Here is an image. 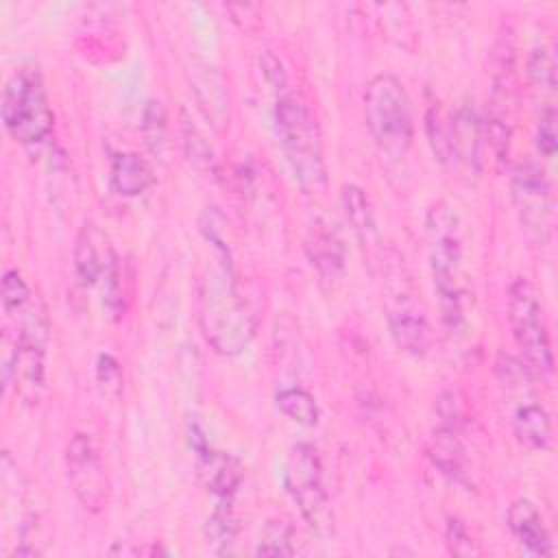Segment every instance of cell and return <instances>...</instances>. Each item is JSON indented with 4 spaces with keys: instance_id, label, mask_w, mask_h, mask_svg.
I'll list each match as a JSON object with an SVG mask.
<instances>
[{
    "instance_id": "5bb4252c",
    "label": "cell",
    "mask_w": 558,
    "mask_h": 558,
    "mask_svg": "<svg viewBox=\"0 0 558 558\" xmlns=\"http://www.w3.org/2000/svg\"><path fill=\"white\" fill-rule=\"evenodd\" d=\"M198 460V475L205 488L211 493L216 504H233V497L240 490L244 469L240 460L231 453L207 449L205 453L196 456Z\"/></svg>"
},
{
    "instance_id": "8fae6325",
    "label": "cell",
    "mask_w": 558,
    "mask_h": 558,
    "mask_svg": "<svg viewBox=\"0 0 558 558\" xmlns=\"http://www.w3.org/2000/svg\"><path fill=\"white\" fill-rule=\"evenodd\" d=\"M484 122L473 102L456 107L445 118V163L451 161L464 174H480Z\"/></svg>"
},
{
    "instance_id": "277c9868",
    "label": "cell",
    "mask_w": 558,
    "mask_h": 558,
    "mask_svg": "<svg viewBox=\"0 0 558 558\" xmlns=\"http://www.w3.org/2000/svg\"><path fill=\"white\" fill-rule=\"evenodd\" d=\"M364 116L381 157L403 159L414 140V120L410 96L395 74L381 72L366 83Z\"/></svg>"
},
{
    "instance_id": "52a82bcc",
    "label": "cell",
    "mask_w": 558,
    "mask_h": 558,
    "mask_svg": "<svg viewBox=\"0 0 558 558\" xmlns=\"http://www.w3.org/2000/svg\"><path fill=\"white\" fill-rule=\"evenodd\" d=\"M283 486L307 525L318 536H329L333 532V514L323 482V464L314 445L299 442L290 449L283 466Z\"/></svg>"
},
{
    "instance_id": "9c48e42d",
    "label": "cell",
    "mask_w": 558,
    "mask_h": 558,
    "mask_svg": "<svg viewBox=\"0 0 558 558\" xmlns=\"http://www.w3.org/2000/svg\"><path fill=\"white\" fill-rule=\"evenodd\" d=\"M510 185L521 227L530 240L545 244L554 227V196L545 170L534 161L517 163Z\"/></svg>"
},
{
    "instance_id": "cb8c5ba5",
    "label": "cell",
    "mask_w": 558,
    "mask_h": 558,
    "mask_svg": "<svg viewBox=\"0 0 558 558\" xmlns=\"http://www.w3.org/2000/svg\"><path fill=\"white\" fill-rule=\"evenodd\" d=\"M294 530L290 523L281 519H270L262 527L255 554L257 556H294L296 545H294Z\"/></svg>"
},
{
    "instance_id": "603a6c76",
    "label": "cell",
    "mask_w": 558,
    "mask_h": 558,
    "mask_svg": "<svg viewBox=\"0 0 558 558\" xmlns=\"http://www.w3.org/2000/svg\"><path fill=\"white\" fill-rule=\"evenodd\" d=\"M142 135L146 148L159 157L166 159L170 150V140H168V116L166 109L159 100H148L144 113H142Z\"/></svg>"
},
{
    "instance_id": "ffe728a7",
    "label": "cell",
    "mask_w": 558,
    "mask_h": 558,
    "mask_svg": "<svg viewBox=\"0 0 558 558\" xmlns=\"http://www.w3.org/2000/svg\"><path fill=\"white\" fill-rule=\"evenodd\" d=\"M429 458L434 462V466H438V471L442 475H447L453 482H462L464 480V449L458 440V434L453 429V425H442L434 432L432 436V445H429Z\"/></svg>"
},
{
    "instance_id": "3957f363",
    "label": "cell",
    "mask_w": 558,
    "mask_h": 558,
    "mask_svg": "<svg viewBox=\"0 0 558 558\" xmlns=\"http://www.w3.org/2000/svg\"><path fill=\"white\" fill-rule=\"evenodd\" d=\"M275 129L294 181L305 194H316L327 181L323 137L307 105L283 94L275 102Z\"/></svg>"
},
{
    "instance_id": "7c38bea8",
    "label": "cell",
    "mask_w": 558,
    "mask_h": 558,
    "mask_svg": "<svg viewBox=\"0 0 558 558\" xmlns=\"http://www.w3.org/2000/svg\"><path fill=\"white\" fill-rule=\"evenodd\" d=\"M46 344L15 338L13 349L4 355V384L15 388V395L26 405H37L46 390Z\"/></svg>"
},
{
    "instance_id": "4fadbf2b",
    "label": "cell",
    "mask_w": 558,
    "mask_h": 558,
    "mask_svg": "<svg viewBox=\"0 0 558 558\" xmlns=\"http://www.w3.org/2000/svg\"><path fill=\"white\" fill-rule=\"evenodd\" d=\"M118 266V255L94 220H85L74 242V272L83 288L102 286Z\"/></svg>"
},
{
    "instance_id": "484cf974",
    "label": "cell",
    "mask_w": 558,
    "mask_h": 558,
    "mask_svg": "<svg viewBox=\"0 0 558 558\" xmlns=\"http://www.w3.org/2000/svg\"><path fill=\"white\" fill-rule=\"evenodd\" d=\"M181 131H183V146H185L190 161L203 172H214L216 157H214L209 140H205L201 129L190 118L181 120Z\"/></svg>"
},
{
    "instance_id": "7402d4cb",
    "label": "cell",
    "mask_w": 558,
    "mask_h": 558,
    "mask_svg": "<svg viewBox=\"0 0 558 558\" xmlns=\"http://www.w3.org/2000/svg\"><path fill=\"white\" fill-rule=\"evenodd\" d=\"M275 405L283 416L303 427H314L320 418V408L314 395L303 388H281L275 395Z\"/></svg>"
},
{
    "instance_id": "30bf717a",
    "label": "cell",
    "mask_w": 558,
    "mask_h": 558,
    "mask_svg": "<svg viewBox=\"0 0 558 558\" xmlns=\"http://www.w3.org/2000/svg\"><path fill=\"white\" fill-rule=\"evenodd\" d=\"M65 473L78 504L89 512L102 510L109 495V477L89 434L76 432L70 438L65 447Z\"/></svg>"
},
{
    "instance_id": "e0dca14e",
    "label": "cell",
    "mask_w": 558,
    "mask_h": 558,
    "mask_svg": "<svg viewBox=\"0 0 558 558\" xmlns=\"http://www.w3.org/2000/svg\"><path fill=\"white\" fill-rule=\"evenodd\" d=\"M305 248L312 266L323 279L331 281L344 272V246L338 231L331 229V225L327 222L312 225Z\"/></svg>"
},
{
    "instance_id": "5b68a950",
    "label": "cell",
    "mask_w": 558,
    "mask_h": 558,
    "mask_svg": "<svg viewBox=\"0 0 558 558\" xmlns=\"http://www.w3.org/2000/svg\"><path fill=\"white\" fill-rule=\"evenodd\" d=\"M384 270V314L395 344L414 357H423L432 347V327L427 314L416 299L403 259L392 251H381Z\"/></svg>"
},
{
    "instance_id": "6da1fadb",
    "label": "cell",
    "mask_w": 558,
    "mask_h": 558,
    "mask_svg": "<svg viewBox=\"0 0 558 558\" xmlns=\"http://www.w3.org/2000/svg\"><path fill=\"white\" fill-rule=\"evenodd\" d=\"M207 240H211L216 255L203 268L198 279V327L205 342L218 355L229 357L242 353L251 344L257 331V314L242 290L227 244L214 231Z\"/></svg>"
},
{
    "instance_id": "d4e9b609",
    "label": "cell",
    "mask_w": 558,
    "mask_h": 558,
    "mask_svg": "<svg viewBox=\"0 0 558 558\" xmlns=\"http://www.w3.org/2000/svg\"><path fill=\"white\" fill-rule=\"evenodd\" d=\"M527 76L541 94H547L549 98L556 92V57L554 50L547 46H538L527 57Z\"/></svg>"
},
{
    "instance_id": "8992f818",
    "label": "cell",
    "mask_w": 558,
    "mask_h": 558,
    "mask_svg": "<svg viewBox=\"0 0 558 558\" xmlns=\"http://www.w3.org/2000/svg\"><path fill=\"white\" fill-rule=\"evenodd\" d=\"M0 113L7 133L24 146L46 142L54 126L44 81L33 70H20L7 81Z\"/></svg>"
},
{
    "instance_id": "7a4b0ae2",
    "label": "cell",
    "mask_w": 558,
    "mask_h": 558,
    "mask_svg": "<svg viewBox=\"0 0 558 558\" xmlns=\"http://www.w3.org/2000/svg\"><path fill=\"white\" fill-rule=\"evenodd\" d=\"M429 268L434 290L440 303L442 323L447 329H458L464 323L466 288L462 281V231L460 220L449 205L436 203L425 218Z\"/></svg>"
},
{
    "instance_id": "d6986e66",
    "label": "cell",
    "mask_w": 558,
    "mask_h": 558,
    "mask_svg": "<svg viewBox=\"0 0 558 558\" xmlns=\"http://www.w3.org/2000/svg\"><path fill=\"white\" fill-rule=\"evenodd\" d=\"M512 429L521 445L534 451H543L551 442L549 412L538 403H523L514 410Z\"/></svg>"
},
{
    "instance_id": "f546056e",
    "label": "cell",
    "mask_w": 558,
    "mask_h": 558,
    "mask_svg": "<svg viewBox=\"0 0 558 558\" xmlns=\"http://www.w3.org/2000/svg\"><path fill=\"white\" fill-rule=\"evenodd\" d=\"M536 148L545 159H551L556 155L558 146V131H556V107L549 105L541 111L538 124H536Z\"/></svg>"
},
{
    "instance_id": "9a60e30c",
    "label": "cell",
    "mask_w": 558,
    "mask_h": 558,
    "mask_svg": "<svg viewBox=\"0 0 558 558\" xmlns=\"http://www.w3.org/2000/svg\"><path fill=\"white\" fill-rule=\"evenodd\" d=\"M340 205H342L347 222L351 225V231L355 233V238H357L360 246L364 248V253L368 255V259L379 262L384 246L379 244V231H377L375 214H373L366 192L353 183L342 185Z\"/></svg>"
},
{
    "instance_id": "f1b7e54d",
    "label": "cell",
    "mask_w": 558,
    "mask_h": 558,
    "mask_svg": "<svg viewBox=\"0 0 558 558\" xmlns=\"http://www.w3.org/2000/svg\"><path fill=\"white\" fill-rule=\"evenodd\" d=\"M445 543L453 556H480V545L460 519H449L445 527Z\"/></svg>"
},
{
    "instance_id": "2e32d148",
    "label": "cell",
    "mask_w": 558,
    "mask_h": 558,
    "mask_svg": "<svg viewBox=\"0 0 558 558\" xmlns=\"http://www.w3.org/2000/svg\"><path fill=\"white\" fill-rule=\"evenodd\" d=\"M512 536L534 556H551L554 545L538 508L530 499H517L506 512Z\"/></svg>"
},
{
    "instance_id": "44dd1931",
    "label": "cell",
    "mask_w": 558,
    "mask_h": 558,
    "mask_svg": "<svg viewBox=\"0 0 558 558\" xmlns=\"http://www.w3.org/2000/svg\"><path fill=\"white\" fill-rule=\"evenodd\" d=\"M238 517L233 512V504H214L211 514L205 521V538L211 551L231 554L238 538Z\"/></svg>"
},
{
    "instance_id": "83f0119b",
    "label": "cell",
    "mask_w": 558,
    "mask_h": 558,
    "mask_svg": "<svg viewBox=\"0 0 558 558\" xmlns=\"http://www.w3.org/2000/svg\"><path fill=\"white\" fill-rule=\"evenodd\" d=\"M96 384L105 397H118L122 392V368L113 355H109V353L98 355Z\"/></svg>"
},
{
    "instance_id": "ba28073f",
    "label": "cell",
    "mask_w": 558,
    "mask_h": 558,
    "mask_svg": "<svg viewBox=\"0 0 558 558\" xmlns=\"http://www.w3.org/2000/svg\"><path fill=\"white\" fill-rule=\"evenodd\" d=\"M508 320L527 368L541 377H549L554 371V353L543 307L532 286L521 277L508 288Z\"/></svg>"
},
{
    "instance_id": "4316f807",
    "label": "cell",
    "mask_w": 558,
    "mask_h": 558,
    "mask_svg": "<svg viewBox=\"0 0 558 558\" xmlns=\"http://www.w3.org/2000/svg\"><path fill=\"white\" fill-rule=\"evenodd\" d=\"M33 292L17 270H4L2 275V307L7 314H17L33 301Z\"/></svg>"
},
{
    "instance_id": "ac0fdd59",
    "label": "cell",
    "mask_w": 558,
    "mask_h": 558,
    "mask_svg": "<svg viewBox=\"0 0 558 558\" xmlns=\"http://www.w3.org/2000/svg\"><path fill=\"white\" fill-rule=\"evenodd\" d=\"M109 181L120 196H140L155 183V174L144 157L131 150H120L111 155Z\"/></svg>"
}]
</instances>
